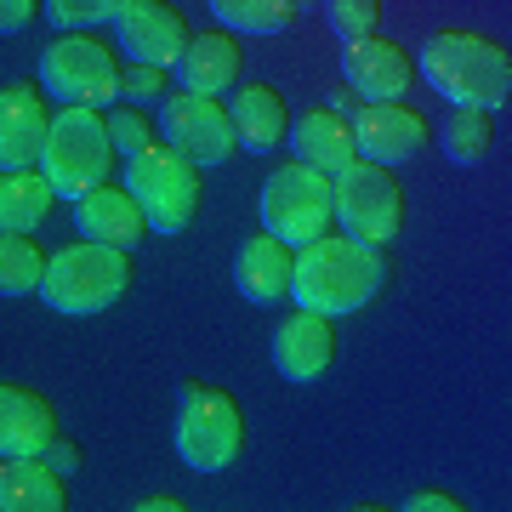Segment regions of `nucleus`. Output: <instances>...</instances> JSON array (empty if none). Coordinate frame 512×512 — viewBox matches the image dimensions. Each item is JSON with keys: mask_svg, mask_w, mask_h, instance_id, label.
I'll return each mask as SVG.
<instances>
[{"mask_svg": "<svg viewBox=\"0 0 512 512\" xmlns=\"http://www.w3.org/2000/svg\"><path fill=\"white\" fill-rule=\"evenodd\" d=\"M387 274L393 268H387L382 245H365L353 234H319L308 245H296L291 302L325 313V319H342V313H359L365 302H376Z\"/></svg>", "mask_w": 512, "mask_h": 512, "instance_id": "f257e3e1", "label": "nucleus"}, {"mask_svg": "<svg viewBox=\"0 0 512 512\" xmlns=\"http://www.w3.org/2000/svg\"><path fill=\"white\" fill-rule=\"evenodd\" d=\"M416 74L433 86V92L450 103V109H507L512 97V57L501 40L473 35V29H444L421 46Z\"/></svg>", "mask_w": 512, "mask_h": 512, "instance_id": "f03ea898", "label": "nucleus"}, {"mask_svg": "<svg viewBox=\"0 0 512 512\" xmlns=\"http://www.w3.org/2000/svg\"><path fill=\"white\" fill-rule=\"evenodd\" d=\"M131 285V251H114V245H92V239H74L46 262V279H40V296L46 308L63 313V319H92V313H109Z\"/></svg>", "mask_w": 512, "mask_h": 512, "instance_id": "7ed1b4c3", "label": "nucleus"}, {"mask_svg": "<svg viewBox=\"0 0 512 512\" xmlns=\"http://www.w3.org/2000/svg\"><path fill=\"white\" fill-rule=\"evenodd\" d=\"M109 165H114L109 120L86 103H63L46 126V148H40V171H46L52 194L57 200L92 194L97 183H109Z\"/></svg>", "mask_w": 512, "mask_h": 512, "instance_id": "20e7f679", "label": "nucleus"}, {"mask_svg": "<svg viewBox=\"0 0 512 512\" xmlns=\"http://www.w3.org/2000/svg\"><path fill=\"white\" fill-rule=\"evenodd\" d=\"M245 450V410L228 387L183 382L177 387V456L194 473H228Z\"/></svg>", "mask_w": 512, "mask_h": 512, "instance_id": "39448f33", "label": "nucleus"}, {"mask_svg": "<svg viewBox=\"0 0 512 512\" xmlns=\"http://www.w3.org/2000/svg\"><path fill=\"white\" fill-rule=\"evenodd\" d=\"M126 194L148 217V234H183L200 217V165H188L183 154H171L165 143H148L143 154L126 160Z\"/></svg>", "mask_w": 512, "mask_h": 512, "instance_id": "423d86ee", "label": "nucleus"}, {"mask_svg": "<svg viewBox=\"0 0 512 512\" xmlns=\"http://www.w3.org/2000/svg\"><path fill=\"white\" fill-rule=\"evenodd\" d=\"M256 211H262V234L285 239V245L296 251V245H308V239H319V234L336 228V183H330L325 171L291 160L262 183Z\"/></svg>", "mask_w": 512, "mask_h": 512, "instance_id": "0eeeda50", "label": "nucleus"}, {"mask_svg": "<svg viewBox=\"0 0 512 512\" xmlns=\"http://www.w3.org/2000/svg\"><path fill=\"white\" fill-rule=\"evenodd\" d=\"M40 86L57 103L103 109L109 97H120V57H114V46L97 29H69L40 57Z\"/></svg>", "mask_w": 512, "mask_h": 512, "instance_id": "6e6552de", "label": "nucleus"}, {"mask_svg": "<svg viewBox=\"0 0 512 512\" xmlns=\"http://www.w3.org/2000/svg\"><path fill=\"white\" fill-rule=\"evenodd\" d=\"M336 183V222L348 228L353 239L365 245H387L399 234L404 222V194H399V177L393 165H376V160H353Z\"/></svg>", "mask_w": 512, "mask_h": 512, "instance_id": "1a4fd4ad", "label": "nucleus"}, {"mask_svg": "<svg viewBox=\"0 0 512 512\" xmlns=\"http://www.w3.org/2000/svg\"><path fill=\"white\" fill-rule=\"evenodd\" d=\"M160 143L171 154H183L188 165H228L234 154V126H228V109H222L217 97H200V92H177L165 97L160 109Z\"/></svg>", "mask_w": 512, "mask_h": 512, "instance_id": "9d476101", "label": "nucleus"}, {"mask_svg": "<svg viewBox=\"0 0 512 512\" xmlns=\"http://www.w3.org/2000/svg\"><path fill=\"white\" fill-rule=\"evenodd\" d=\"M416 80V63L404 46L382 35H365V40H342V86H348L359 103H404Z\"/></svg>", "mask_w": 512, "mask_h": 512, "instance_id": "9b49d317", "label": "nucleus"}, {"mask_svg": "<svg viewBox=\"0 0 512 512\" xmlns=\"http://www.w3.org/2000/svg\"><path fill=\"white\" fill-rule=\"evenodd\" d=\"M348 131L359 160H376V165H404L427 148V120L410 103H359Z\"/></svg>", "mask_w": 512, "mask_h": 512, "instance_id": "f8f14e48", "label": "nucleus"}, {"mask_svg": "<svg viewBox=\"0 0 512 512\" xmlns=\"http://www.w3.org/2000/svg\"><path fill=\"white\" fill-rule=\"evenodd\" d=\"M114 46H120L131 63L171 69L177 52L188 46V23H183V12L165 6V0H131L126 12L114 18Z\"/></svg>", "mask_w": 512, "mask_h": 512, "instance_id": "ddd939ff", "label": "nucleus"}, {"mask_svg": "<svg viewBox=\"0 0 512 512\" xmlns=\"http://www.w3.org/2000/svg\"><path fill=\"white\" fill-rule=\"evenodd\" d=\"M330 359H336V330H330L325 313L296 308V313L279 319V330H274V370L285 376V382H296V387L319 382V376L330 370Z\"/></svg>", "mask_w": 512, "mask_h": 512, "instance_id": "4468645a", "label": "nucleus"}, {"mask_svg": "<svg viewBox=\"0 0 512 512\" xmlns=\"http://www.w3.org/2000/svg\"><path fill=\"white\" fill-rule=\"evenodd\" d=\"M46 92L29 86V80H12L0 86V171H23V165L40 160L46 148Z\"/></svg>", "mask_w": 512, "mask_h": 512, "instance_id": "2eb2a0df", "label": "nucleus"}, {"mask_svg": "<svg viewBox=\"0 0 512 512\" xmlns=\"http://www.w3.org/2000/svg\"><path fill=\"white\" fill-rule=\"evenodd\" d=\"M177 80L183 92H200V97H222L239 86L245 74V46H239L228 29H211V35H188V46L177 52Z\"/></svg>", "mask_w": 512, "mask_h": 512, "instance_id": "dca6fc26", "label": "nucleus"}, {"mask_svg": "<svg viewBox=\"0 0 512 512\" xmlns=\"http://www.w3.org/2000/svg\"><path fill=\"white\" fill-rule=\"evenodd\" d=\"M74 228H80V239H92V245L137 251L143 234H148V217L137 211V200H131L126 188L97 183L92 194H80V200H74Z\"/></svg>", "mask_w": 512, "mask_h": 512, "instance_id": "f3484780", "label": "nucleus"}, {"mask_svg": "<svg viewBox=\"0 0 512 512\" xmlns=\"http://www.w3.org/2000/svg\"><path fill=\"white\" fill-rule=\"evenodd\" d=\"M291 268H296V251L274 234H251L245 245L234 251V291L256 308H274L291 296Z\"/></svg>", "mask_w": 512, "mask_h": 512, "instance_id": "a211bd4d", "label": "nucleus"}, {"mask_svg": "<svg viewBox=\"0 0 512 512\" xmlns=\"http://www.w3.org/2000/svg\"><path fill=\"white\" fill-rule=\"evenodd\" d=\"M228 126H234V143L251 148V154H274L291 131V109L274 86H234L228 97Z\"/></svg>", "mask_w": 512, "mask_h": 512, "instance_id": "6ab92c4d", "label": "nucleus"}, {"mask_svg": "<svg viewBox=\"0 0 512 512\" xmlns=\"http://www.w3.org/2000/svg\"><path fill=\"white\" fill-rule=\"evenodd\" d=\"M57 433V410L35 387L0 382V456H40Z\"/></svg>", "mask_w": 512, "mask_h": 512, "instance_id": "aec40b11", "label": "nucleus"}, {"mask_svg": "<svg viewBox=\"0 0 512 512\" xmlns=\"http://www.w3.org/2000/svg\"><path fill=\"white\" fill-rule=\"evenodd\" d=\"M285 143L296 148V160L313 165V171H325V177H342V171L359 160L348 120H342V114H330V109H313V114H302V120H291Z\"/></svg>", "mask_w": 512, "mask_h": 512, "instance_id": "412c9836", "label": "nucleus"}, {"mask_svg": "<svg viewBox=\"0 0 512 512\" xmlns=\"http://www.w3.org/2000/svg\"><path fill=\"white\" fill-rule=\"evenodd\" d=\"M63 473H52L40 456H6L0 461V512H63Z\"/></svg>", "mask_w": 512, "mask_h": 512, "instance_id": "4be33fe9", "label": "nucleus"}, {"mask_svg": "<svg viewBox=\"0 0 512 512\" xmlns=\"http://www.w3.org/2000/svg\"><path fill=\"white\" fill-rule=\"evenodd\" d=\"M52 183L46 171L23 165V171H0V234H35L40 222L52 217Z\"/></svg>", "mask_w": 512, "mask_h": 512, "instance_id": "5701e85b", "label": "nucleus"}, {"mask_svg": "<svg viewBox=\"0 0 512 512\" xmlns=\"http://www.w3.org/2000/svg\"><path fill=\"white\" fill-rule=\"evenodd\" d=\"M228 35H285L296 18L291 0H205Z\"/></svg>", "mask_w": 512, "mask_h": 512, "instance_id": "b1692460", "label": "nucleus"}, {"mask_svg": "<svg viewBox=\"0 0 512 512\" xmlns=\"http://www.w3.org/2000/svg\"><path fill=\"white\" fill-rule=\"evenodd\" d=\"M490 143H495V131L484 109H450V120L439 126V154L450 165H478L490 154Z\"/></svg>", "mask_w": 512, "mask_h": 512, "instance_id": "393cba45", "label": "nucleus"}, {"mask_svg": "<svg viewBox=\"0 0 512 512\" xmlns=\"http://www.w3.org/2000/svg\"><path fill=\"white\" fill-rule=\"evenodd\" d=\"M46 279V256L29 234H0V296H35Z\"/></svg>", "mask_w": 512, "mask_h": 512, "instance_id": "a878e982", "label": "nucleus"}, {"mask_svg": "<svg viewBox=\"0 0 512 512\" xmlns=\"http://www.w3.org/2000/svg\"><path fill=\"white\" fill-rule=\"evenodd\" d=\"M131 0H46V18H52L57 35H69V29H103L126 12Z\"/></svg>", "mask_w": 512, "mask_h": 512, "instance_id": "bb28decb", "label": "nucleus"}, {"mask_svg": "<svg viewBox=\"0 0 512 512\" xmlns=\"http://www.w3.org/2000/svg\"><path fill=\"white\" fill-rule=\"evenodd\" d=\"M319 6H325V23L336 40L382 35V0H319Z\"/></svg>", "mask_w": 512, "mask_h": 512, "instance_id": "cd10ccee", "label": "nucleus"}, {"mask_svg": "<svg viewBox=\"0 0 512 512\" xmlns=\"http://www.w3.org/2000/svg\"><path fill=\"white\" fill-rule=\"evenodd\" d=\"M103 120H109L114 148H126V160H131V154H143L148 143H160V131L143 120V109H114V114H103Z\"/></svg>", "mask_w": 512, "mask_h": 512, "instance_id": "c85d7f7f", "label": "nucleus"}, {"mask_svg": "<svg viewBox=\"0 0 512 512\" xmlns=\"http://www.w3.org/2000/svg\"><path fill=\"white\" fill-rule=\"evenodd\" d=\"M120 97H131V109H143V103H165V69H148V63L120 69Z\"/></svg>", "mask_w": 512, "mask_h": 512, "instance_id": "c756f323", "label": "nucleus"}, {"mask_svg": "<svg viewBox=\"0 0 512 512\" xmlns=\"http://www.w3.org/2000/svg\"><path fill=\"white\" fill-rule=\"evenodd\" d=\"M404 507L410 512H461L467 501H461L456 490H410L404 495Z\"/></svg>", "mask_w": 512, "mask_h": 512, "instance_id": "7c9ffc66", "label": "nucleus"}, {"mask_svg": "<svg viewBox=\"0 0 512 512\" xmlns=\"http://www.w3.org/2000/svg\"><path fill=\"white\" fill-rule=\"evenodd\" d=\"M40 0H0V35H23L35 23Z\"/></svg>", "mask_w": 512, "mask_h": 512, "instance_id": "2f4dec72", "label": "nucleus"}, {"mask_svg": "<svg viewBox=\"0 0 512 512\" xmlns=\"http://www.w3.org/2000/svg\"><path fill=\"white\" fill-rule=\"evenodd\" d=\"M40 461H46L52 473H63V478H69L74 467H80V450H74L69 439H57V433H52V439H46V450H40Z\"/></svg>", "mask_w": 512, "mask_h": 512, "instance_id": "473e14b6", "label": "nucleus"}, {"mask_svg": "<svg viewBox=\"0 0 512 512\" xmlns=\"http://www.w3.org/2000/svg\"><path fill=\"white\" fill-rule=\"evenodd\" d=\"M330 114H342V120H353V109H359V97L348 92V86H330V103H325Z\"/></svg>", "mask_w": 512, "mask_h": 512, "instance_id": "72a5a7b5", "label": "nucleus"}, {"mask_svg": "<svg viewBox=\"0 0 512 512\" xmlns=\"http://www.w3.org/2000/svg\"><path fill=\"white\" fill-rule=\"evenodd\" d=\"M183 501L177 495H148V501H137V512H177Z\"/></svg>", "mask_w": 512, "mask_h": 512, "instance_id": "f704fd0d", "label": "nucleus"}, {"mask_svg": "<svg viewBox=\"0 0 512 512\" xmlns=\"http://www.w3.org/2000/svg\"><path fill=\"white\" fill-rule=\"evenodd\" d=\"M291 6H296V12H308V6H319V0H291Z\"/></svg>", "mask_w": 512, "mask_h": 512, "instance_id": "c9c22d12", "label": "nucleus"}]
</instances>
